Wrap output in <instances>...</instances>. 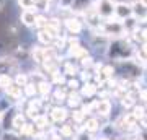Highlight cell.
I'll list each match as a JSON object with an SVG mask.
<instances>
[{"instance_id":"7c38bea8","label":"cell","mask_w":147,"mask_h":140,"mask_svg":"<svg viewBox=\"0 0 147 140\" xmlns=\"http://www.w3.org/2000/svg\"><path fill=\"white\" fill-rule=\"evenodd\" d=\"M92 0H72V5H70V10L74 11H84L87 10V7L90 5Z\"/></svg>"},{"instance_id":"603a6c76","label":"cell","mask_w":147,"mask_h":140,"mask_svg":"<svg viewBox=\"0 0 147 140\" xmlns=\"http://www.w3.org/2000/svg\"><path fill=\"white\" fill-rule=\"evenodd\" d=\"M141 3H144V5L147 7V0H141Z\"/></svg>"},{"instance_id":"9c48e42d","label":"cell","mask_w":147,"mask_h":140,"mask_svg":"<svg viewBox=\"0 0 147 140\" xmlns=\"http://www.w3.org/2000/svg\"><path fill=\"white\" fill-rule=\"evenodd\" d=\"M132 15H136L139 20H147V7L144 3H136L132 7Z\"/></svg>"},{"instance_id":"52a82bcc","label":"cell","mask_w":147,"mask_h":140,"mask_svg":"<svg viewBox=\"0 0 147 140\" xmlns=\"http://www.w3.org/2000/svg\"><path fill=\"white\" fill-rule=\"evenodd\" d=\"M65 28H67L70 33L77 34V33L82 31V23H80L79 20H75V18H69V20H65Z\"/></svg>"},{"instance_id":"8992f818","label":"cell","mask_w":147,"mask_h":140,"mask_svg":"<svg viewBox=\"0 0 147 140\" xmlns=\"http://www.w3.org/2000/svg\"><path fill=\"white\" fill-rule=\"evenodd\" d=\"M31 54H33L34 62H38V64H42V62H46L47 60V51L44 49V47H39V46L33 47Z\"/></svg>"},{"instance_id":"7a4b0ae2","label":"cell","mask_w":147,"mask_h":140,"mask_svg":"<svg viewBox=\"0 0 147 140\" xmlns=\"http://www.w3.org/2000/svg\"><path fill=\"white\" fill-rule=\"evenodd\" d=\"M20 72V64L16 60L15 57H0V77H3V75H16V73Z\"/></svg>"},{"instance_id":"4fadbf2b","label":"cell","mask_w":147,"mask_h":140,"mask_svg":"<svg viewBox=\"0 0 147 140\" xmlns=\"http://www.w3.org/2000/svg\"><path fill=\"white\" fill-rule=\"evenodd\" d=\"M38 39H39V42H42L44 46H47V44H51V42L54 41V38L51 36V34H47L44 29H38Z\"/></svg>"},{"instance_id":"30bf717a","label":"cell","mask_w":147,"mask_h":140,"mask_svg":"<svg viewBox=\"0 0 147 140\" xmlns=\"http://www.w3.org/2000/svg\"><path fill=\"white\" fill-rule=\"evenodd\" d=\"M105 34H111V36H119V34H123V26H121L119 23H115V25L108 23V26L105 28Z\"/></svg>"},{"instance_id":"2e32d148","label":"cell","mask_w":147,"mask_h":140,"mask_svg":"<svg viewBox=\"0 0 147 140\" xmlns=\"http://www.w3.org/2000/svg\"><path fill=\"white\" fill-rule=\"evenodd\" d=\"M13 82L18 85V86H25V85H28V75H25V73H21V72H18L15 75V78H13Z\"/></svg>"},{"instance_id":"8fae6325","label":"cell","mask_w":147,"mask_h":140,"mask_svg":"<svg viewBox=\"0 0 147 140\" xmlns=\"http://www.w3.org/2000/svg\"><path fill=\"white\" fill-rule=\"evenodd\" d=\"M111 111V103L110 101H106V99H101L100 103L96 104V113L101 116H108Z\"/></svg>"},{"instance_id":"ac0fdd59","label":"cell","mask_w":147,"mask_h":140,"mask_svg":"<svg viewBox=\"0 0 147 140\" xmlns=\"http://www.w3.org/2000/svg\"><path fill=\"white\" fill-rule=\"evenodd\" d=\"M38 86V91H39V93L41 94H46V93H49V86H51V85H49V83H46V82H41V83H38L36 85Z\"/></svg>"},{"instance_id":"44dd1931","label":"cell","mask_w":147,"mask_h":140,"mask_svg":"<svg viewBox=\"0 0 147 140\" xmlns=\"http://www.w3.org/2000/svg\"><path fill=\"white\" fill-rule=\"evenodd\" d=\"M141 140H147V130H144L141 134Z\"/></svg>"},{"instance_id":"ffe728a7","label":"cell","mask_w":147,"mask_h":140,"mask_svg":"<svg viewBox=\"0 0 147 140\" xmlns=\"http://www.w3.org/2000/svg\"><path fill=\"white\" fill-rule=\"evenodd\" d=\"M62 134L64 135H70V125H64L62 127Z\"/></svg>"},{"instance_id":"7402d4cb","label":"cell","mask_w":147,"mask_h":140,"mask_svg":"<svg viewBox=\"0 0 147 140\" xmlns=\"http://www.w3.org/2000/svg\"><path fill=\"white\" fill-rule=\"evenodd\" d=\"M5 8V0H0V11Z\"/></svg>"},{"instance_id":"9a60e30c","label":"cell","mask_w":147,"mask_h":140,"mask_svg":"<svg viewBox=\"0 0 147 140\" xmlns=\"http://www.w3.org/2000/svg\"><path fill=\"white\" fill-rule=\"evenodd\" d=\"M16 3L21 10H36L34 8V0H16Z\"/></svg>"},{"instance_id":"e0dca14e","label":"cell","mask_w":147,"mask_h":140,"mask_svg":"<svg viewBox=\"0 0 147 140\" xmlns=\"http://www.w3.org/2000/svg\"><path fill=\"white\" fill-rule=\"evenodd\" d=\"M85 129L88 130V132H95V130H98V129H100L98 121H96V119H87V122H85Z\"/></svg>"},{"instance_id":"277c9868","label":"cell","mask_w":147,"mask_h":140,"mask_svg":"<svg viewBox=\"0 0 147 140\" xmlns=\"http://www.w3.org/2000/svg\"><path fill=\"white\" fill-rule=\"evenodd\" d=\"M36 10H21L20 13V21L23 26L26 28H34V21H36Z\"/></svg>"},{"instance_id":"d4e9b609","label":"cell","mask_w":147,"mask_h":140,"mask_svg":"<svg viewBox=\"0 0 147 140\" xmlns=\"http://www.w3.org/2000/svg\"><path fill=\"white\" fill-rule=\"evenodd\" d=\"M95 2H98V0H95Z\"/></svg>"},{"instance_id":"d6986e66","label":"cell","mask_w":147,"mask_h":140,"mask_svg":"<svg viewBox=\"0 0 147 140\" xmlns=\"http://www.w3.org/2000/svg\"><path fill=\"white\" fill-rule=\"evenodd\" d=\"M70 5H72V0H59L61 8H70Z\"/></svg>"},{"instance_id":"cb8c5ba5","label":"cell","mask_w":147,"mask_h":140,"mask_svg":"<svg viewBox=\"0 0 147 140\" xmlns=\"http://www.w3.org/2000/svg\"><path fill=\"white\" fill-rule=\"evenodd\" d=\"M46 2H51V0H46Z\"/></svg>"},{"instance_id":"5b68a950","label":"cell","mask_w":147,"mask_h":140,"mask_svg":"<svg viewBox=\"0 0 147 140\" xmlns=\"http://www.w3.org/2000/svg\"><path fill=\"white\" fill-rule=\"evenodd\" d=\"M115 15L119 18V20H124V18H129L132 15V7L127 5V3H116L115 8Z\"/></svg>"},{"instance_id":"ba28073f","label":"cell","mask_w":147,"mask_h":140,"mask_svg":"<svg viewBox=\"0 0 147 140\" xmlns=\"http://www.w3.org/2000/svg\"><path fill=\"white\" fill-rule=\"evenodd\" d=\"M51 117H53L54 122H62V121H65V117H67V111L64 108H54L53 111H51Z\"/></svg>"},{"instance_id":"5bb4252c","label":"cell","mask_w":147,"mask_h":140,"mask_svg":"<svg viewBox=\"0 0 147 140\" xmlns=\"http://www.w3.org/2000/svg\"><path fill=\"white\" fill-rule=\"evenodd\" d=\"M47 25V18L46 15H42V13H38L36 15V21H34V28L36 29H44Z\"/></svg>"},{"instance_id":"3957f363","label":"cell","mask_w":147,"mask_h":140,"mask_svg":"<svg viewBox=\"0 0 147 140\" xmlns=\"http://www.w3.org/2000/svg\"><path fill=\"white\" fill-rule=\"evenodd\" d=\"M115 8H116V3L113 0H98L96 2V15L101 16V18H111V16L115 15Z\"/></svg>"},{"instance_id":"6da1fadb","label":"cell","mask_w":147,"mask_h":140,"mask_svg":"<svg viewBox=\"0 0 147 140\" xmlns=\"http://www.w3.org/2000/svg\"><path fill=\"white\" fill-rule=\"evenodd\" d=\"M131 52H132L131 46H129L126 41H121L119 39V41H115L111 44L108 54H110V57L116 59V60H124L126 57L131 56Z\"/></svg>"}]
</instances>
